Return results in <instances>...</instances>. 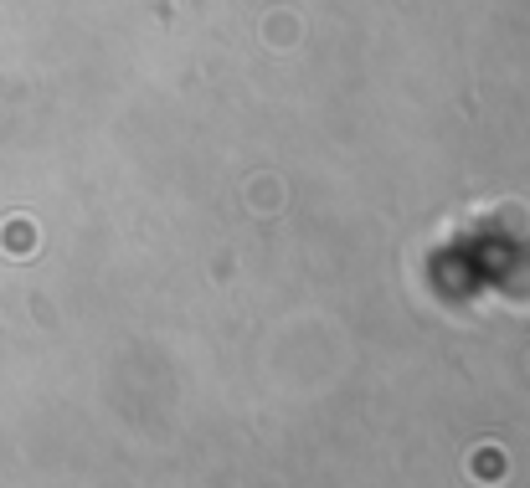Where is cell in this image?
I'll use <instances>...</instances> for the list:
<instances>
[{
	"label": "cell",
	"mask_w": 530,
	"mask_h": 488,
	"mask_svg": "<svg viewBox=\"0 0 530 488\" xmlns=\"http://www.w3.org/2000/svg\"><path fill=\"white\" fill-rule=\"evenodd\" d=\"M469 462H484V478H499V473H504V457H499V448H484V452H474Z\"/></svg>",
	"instance_id": "6da1fadb"
}]
</instances>
